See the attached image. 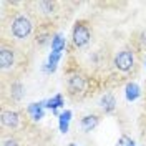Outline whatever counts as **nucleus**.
<instances>
[{
  "instance_id": "f257e3e1",
  "label": "nucleus",
  "mask_w": 146,
  "mask_h": 146,
  "mask_svg": "<svg viewBox=\"0 0 146 146\" xmlns=\"http://www.w3.org/2000/svg\"><path fill=\"white\" fill-rule=\"evenodd\" d=\"M32 32V23L27 17H17L12 23V33L17 38H25Z\"/></svg>"
},
{
  "instance_id": "f03ea898",
  "label": "nucleus",
  "mask_w": 146,
  "mask_h": 146,
  "mask_svg": "<svg viewBox=\"0 0 146 146\" xmlns=\"http://www.w3.org/2000/svg\"><path fill=\"white\" fill-rule=\"evenodd\" d=\"M73 42L76 46H85L90 42V30L85 23H76L73 28Z\"/></svg>"
},
{
  "instance_id": "7ed1b4c3",
  "label": "nucleus",
  "mask_w": 146,
  "mask_h": 146,
  "mask_svg": "<svg viewBox=\"0 0 146 146\" xmlns=\"http://www.w3.org/2000/svg\"><path fill=\"white\" fill-rule=\"evenodd\" d=\"M115 65H116V68L121 70V72H128L133 66V53L128 52V50L119 52L118 56L115 58Z\"/></svg>"
},
{
  "instance_id": "20e7f679",
  "label": "nucleus",
  "mask_w": 146,
  "mask_h": 146,
  "mask_svg": "<svg viewBox=\"0 0 146 146\" xmlns=\"http://www.w3.org/2000/svg\"><path fill=\"white\" fill-rule=\"evenodd\" d=\"M66 86H68L70 93H82L85 90V80L80 75H72L66 82Z\"/></svg>"
},
{
  "instance_id": "39448f33",
  "label": "nucleus",
  "mask_w": 146,
  "mask_h": 146,
  "mask_svg": "<svg viewBox=\"0 0 146 146\" xmlns=\"http://www.w3.org/2000/svg\"><path fill=\"white\" fill-rule=\"evenodd\" d=\"M2 123L9 128H15L18 125V115L15 111H3L2 113Z\"/></svg>"
},
{
  "instance_id": "423d86ee",
  "label": "nucleus",
  "mask_w": 146,
  "mask_h": 146,
  "mask_svg": "<svg viewBox=\"0 0 146 146\" xmlns=\"http://www.w3.org/2000/svg\"><path fill=\"white\" fill-rule=\"evenodd\" d=\"M12 63H13V52L9 50V48H3L0 52V65H2V68H9V66H12Z\"/></svg>"
},
{
  "instance_id": "0eeeda50",
  "label": "nucleus",
  "mask_w": 146,
  "mask_h": 146,
  "mask_svg": "<svg viewBox=\"0 0 146 146\" xmlns=\"http://www.w3.org/2000/svg\"><path fill=\"white\" fill-rule=\"evenodd\" d=\"M96 125H98V118L96 116H85L82 119V126L85 131H91Z\"/></svg>"
},
{
  "instance_id": "6e6552de",
  "label": "nucleus",
  "mask_w": 146,
  "mask_h": 146,
  "mask_svg": "<svg viewBox=\"0 0 146 146\" xmlns=\"http://www.w3.org/2000/svg\"><path fill=\"white\" fill-rule=\"evenodd\" d=\"M101 106H103L105 111H113L115 110V98L111 95H105L101 98Z\"/></svg>"
},
{
  "instance_id": "1a4fd4ad",
  "label": "nucleus",
  "mask_w": 146,
  "mask_h": 146,
  "mask_svg": "<svg viewBox=\"0 0 146 146\" xmlns=\"http://www.w3.org/2000/svg\"><path fill=\"white\" fill-rule=\"evenodd\" d=\"M138 95H139V88L135 83H129L126 86V98L128 100H135V98H138Z\"/></svg>"
},
{
  "instance_id": "9d476101",
  "label": "nucleus",
  "mask_w": 146,
  "mask_h": 146,
  "mask_svg": "<svg viewBox=\"0 0 146 146\" xmlns=\"http://www.w3.org/2000/svg\"><path fill=\"white\" fill-rule=\"evenodd\" d=\"M116 146H135V143H133V139H131L129 136L123 135V136L119 138V141H118V145Z\"/></svg>"
},
{
  "instance_id": "9b49d317",
  "label": "nucleus",
  "mask_w": 146,
  "mask_h": 146,
  "mask_svg": "<svg viewBox=\"0 0 146 146\" xmlns=\"http://www.w3.org/2000/svg\"><path fill=\"white\" fill-rule=\"evenodd\" d=\"M48 108H58V106H62V96L58 95V96H55L53 100L48 101V105H46Z\"/></svg>"
},
{
  "instance_id": "f8f14e48",
  "label": "nucleus",
  "mask_w": 146,
  "mask_h": 146,
  "mask_svg": "<svg viewBox=\"0 0 146 146\" xmlns=\"http://www.w3.org/2000/svg\"><path fill=\"white\" fill-rule=\"evenodd\" d=\"M68 118H70V111H65L63 115H62V119H60L62 131H66V123H68Z\"/></svg>"
},
{
  "instance_id": "ddd939ff",
  "label": "nucleus",
  "mask_w": 146,
  "mask_h": 146,
  "mask_svg": "<svg viewBox=\"0 0 146 146\" xmlns=\"http://www.w3.org/2000/svg\"><path fill=\"white\" fill-rule=\"evenodd\" d=\"M62 46H63V40H62V36H55V38H53V48H55V53H58V52L62 50Z\"/></svg>"
},
{
  "instance_id": "4468645a",
  "label": "nucleus",
  "mask_w": 146,
  "mask_h": 146,
  "mask_svg": "<svg viewBox=\"0 0 146 146\" xmlns=\"http://www.w3.org/2000/svg\"><path fill=\"white\" fill-rule=\"evenodd\" d=\"M30 111L33 113V118H35V119H40L42 116H43V113H42V110H40V106H36V105H33V106H30Z\"/></svg>"
},
{
  "instance_id": "2eb2a0df",
  "label": "nucleus",
  "mask_w": 146,
  "mask_h": 146,
  "mask_svg": "<svg viewBox=\"0 0 146 146\" xmlns=\"http://www.w3.org/2000/svg\"><path fill=\"white\" fill-rule=\"evenodd\" d=\"M13 95H15L17 100L22 96V85H20V83H15V85H13Z\"/></svg>"
},
{
  "instance_id": "dca6fc26",
  "label": "nucleus",
  "mask_w": 146,
  "mask_h": 146,
  "mask_svg": "<svg viewBox=\"0 0 146 146\" xmlns=\"http://www.w3.org/2000/svg\"><path fill=\"white\" fill-rule=\"evenodd\" d=\"M3 146H17V141H13V139H9V141H5Z\"/></svg>"
},
{
  "instance_id": "f3484780",
  "label": "nucleus",
  "mask_w": 146,
  "mask_h": 146,
  "mask_svg": "<svg viewBox=\"0 0 146 146\" xmlns=\"http://www.w3.org/2000/svg\"><path fill=\"white\" fill-rule=\"evenodd\" d=\"M72 146H75V145H72Z\"/></svg>"
}]
</instances>
